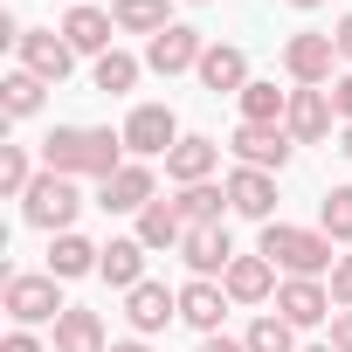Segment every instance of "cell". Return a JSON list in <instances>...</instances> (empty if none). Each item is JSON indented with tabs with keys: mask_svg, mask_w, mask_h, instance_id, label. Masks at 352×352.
I'll list each match as a JSON object with an SVG mask.
<instances>
[{
	"mask_svg": "<svg viewBox=\"0 0 352 352\" xmlns=\"http://www.w3.org/2000/svg\"><path fill=\"white\" fill-rule=\"evenodd\" d=\"M331 311H338V304H331V283H318V276H283V283H276V318H283V324L304 331V324H324Z\"/></svg>",
	"mask_w": 352,
	"mask_h": 352,
	"instance_id": "8",
	"label": "cell"
},
{
	"mask_svg": "<svg viewBox=\"0 0 352 352\" xmlns=\"http://www.w3.org/2000/svg\"><path fill=\"white\" fill-rule=\"evenodd\" d=\"M145 242L138 235H118V242H104V256H97V276L111 283V290H138L145 283Z\"/></svg>",
	"mask_w": 352,
	"mask_h": 352,
	"instance_id": "18",
	"label": "cell"
},
{
	"mask_svg": "<svg viewBox=\"0 0 352 352\" xmlns=\"http://www.w3.org/2000/svg\"><path fill=\"white\" fill-rule=\"evenodd\" d=\"M318 228H324L331 242H352V187H331V194L318 201Z\"/></svg>",
	"mask_w": 352,
	"mask_h": 352,
	"instance_id": "32",
	"label": "cell"
},
{
	"mask_svg": "<svg viewBox=\"0 0 352 352\" xmlns=\"http://www.w3.org/2000/svg\"><path fill=\"white\" fill-rule=\"evenodd\" d=\"M331 304H338V311H352V249L331 263Z\"/></svg>",
	"mask_w": 352,
	"mask_h": 352,
	"instance_id": "33",
	"label": "cell"
},
{
	"mask_svg": "<svg viewBox=\"0 0 352 352\" xmlns=\"http://www.w3.org/2000/svg\"><path fill=\"white\" fill-rule=\"evenodd\" d=\"M214 166H221V145L214 138H180L166 152V180L173 187H201V180H214Z\"/></svg>",
	"mask_w": 352,
	"mask_h": 352,
	"instance_id": "17",
	"label": "cell"
},
{
	"mask_svg": "<svg viewBox=\"0 0 352 352\" xmlns=\"http://www.w3.org/2000/svg\"><path fill=\"white\" fill-rule=\"evenodd\" d=\"M283 118H290V90H276V83L242 90V124H283Z\"/></svg>",
	"mask_w": 352,
	"mask_h": 352,
	"instance_id": "27",
	"label": "cell"
},
{
	"mask_svg": "<svg viewBox=\"0 0 352 352\" xmlns=\"http://www.w3.org/2000/svg\"><path fill=\"white\" fill-rule=\"evenodd\" d=\"M221 290H228V304H263V297H276V263L270 256H235Z\"/></svg>",
	"mask_w": 352,
	"mask_h": 352,
	"instance_id": "19",
	"label": "cell"
},
{
	"mask_svg": "<svg viewBox=\"0 0 352 352\" xmlns=\"http://www.w3.org/2000/svg\"><path fill=\"white\" fill-rule=\"evenodd\" d=\"M194 8H208V0H194Z\"/></svg>",
	"mask_w": 352,
	"mask_h": 352,
	"instance_id": "43",
	"label": "cell"
},
{
	"mask_svg": "<svg viewBox=\"0 0 352 352\" xmlns=\"http://www.w3.org/2000/svg\"><path fill=\"white\" fill-rule=\"evenodd\" d=\"M331 111L352 124V76H338V83H331Z\"/></svg>",
	"mask_w": 352,
	"mask_h": 352,
	"instance_id": "36",
	"label": "cell"
},
{
	"mask_svg": "<svg viewBox=\"0 0 352 352\" xmlns=\"http://www.w3.org/2000/svg\"><path fill=\"white\" fill-rule=\"evenodd\" d=\"M180 256H187V270L194 276H228V263H235V242H228V228L214 221V228H187V242H180Z\"/></svg>",
	"mask_w": 352,
	"mask_h": 352,
	"instance_id": "15",
	"label": "cell"
},
{
	"mask_svg": "<svg viewBox=\"0 0 352 352\" xmlns=\"http://www.w3.org/2000/svg\"><path fill=\"white\" fill-rule=\"evenodd\" d=\"M201 90H214V97H242L256 76H249V56L235 49V42H208V56H201Z\"/></svg>",
	"mask_w": 352,
	"mask_h": 352,
	"instance_id": "12",
	"label": "cell"
},
{
	"mask_svg": "<svg viewBox=\"0 0 352 352\" xmlns=\"http://www.w3.org/2000/svg\"><path fill=\"white\" fill-rule=\"evenodd\" d=\"M97 256H104V249H97V242H83V235L69 228V235H56V242H49V276H63V283H69V276H90V270H97Z\"/></svg>",
	"mask_w": 352,
	"mask_h": 352,
	"instance_id": "23",
	"label": "cell"
},
{
	"mask_svg": "<svg viewBox=\"0 0 352 352\" xmlns=\"http://www.w3.org/2000/svg\"><path fill=\"white\" fill-rule=\"evenodd\" d=\"M331 352H352V311H331Z\"/></svg>",
	"mask_w": 352,
	"mask_h": 352,
	"instance_id": "34",
	"label": "cell"
},
{
	"mask_svg": "<svg viewBox=\"0 0 352 352\" xmlns=\"http://www.w3.org/2000/svg\"><path fill=\"white\" fill-rule=\"evenodd\" d=\"M331 63H338V42H331V35H311V28H304V35L283 42V69H290L297 90H324V83H331Z\"/></svg>",
	"mask_w": 352,
	"mask_h": 352,
	"instance_id": "6",
	"label": "cell"
},
{
	"mask_svg": "<svg viewBox=\"0 0 352 352\" xmlns=\"http://www.w3.org/2000/svg\"><path fill=\"white\" fill-rule=\"evenodd\" d=\"M331 42H338V56H345V63H352V14H345V21H338V28H331Z\"/></svg>",
	"mask_w": 352,
	"mask_h": 352,
	"instance_id": "38",
	"label": "cell"
},
{
	"mask_svg": "<svg viewBox=\"0 0 352 352\" xmlns=\"http://www.w3.org/2000/svg\"><path fill=\"white\" fill-rule=\"evenodd\" d=\"M76 214H83L76 180H63V173H49V166H42V180L21 194V221H28V228H42V235H69V228H76Z\"/></svg>",
	"mask_w": 352,
	"mask_h": 352,
	"instance_id": "3",
	"label": "cell"
},
{
	"mask_svg": "<svg viewBox=\"0 0 352 352\" xmlns=\"http://www.w3.org/2000/svg\"><path fill=\"white\" fill-rule=\"evenodd\" d=\"M338 152H345V159H352V124H338Z\"/></svg>",
	"mask_w": 352,
	"mask_h": 352,
	"instance_id": "40",
	"label": "cell"
},
{
	"mask_svg": "<svg viewBox=\"0 0 352 352\" xmlns=\"http://www.w3.org/2000/svg\"><path fill=\"white\" fill-rule=\"evenodd\" d=\"M290 131L283 124H235V138H228V152L242 159V166H256V173H283L290 166Z\"/></svg>",
	"mask_w": 352,
	"mask_h": 352,
	"instance_id": "7",
	"label": "cell"
},
{
	"mask_svg": "<svg viewBox=\"0 0 352 352\" xmlns=\"http://www.w3.org/2000/svg\"><path fill=\"white\" fill-rule=\"evenodd\" d=\"M173 145H180V118H173L166 104H138V111L124 118V152H131V159L152 166V159H166Z\"/></svg>",
	"mask_w": 352,
	"mask_h": 352,
	"instance_id": "5",
	"label": "cell"
},
{
	"mask_svg": "<svg viewBox=\"0 0 352 352\" xmlns=\"http://www.w3.org/2000/svg\"><path fill=\"white\" fill-rule=\"evenodd\" d=\"M138 242H145V249H180V242H187L180 208H173V201H152V208L138 214Z\"/></svg>",
	"mask_w": 352,
	"mask_h": 352,
	"instance_id": "24",
	"label": "cell"
},
{
	"mask_svg": "<svg viewBox=\"0 0 352 352\" xmlns=\"http://www.w3.org/2000/svg\"><path fill=\"white\" fill-rule=\"evenodd\" d=\"M249 352H304V345H297V324H283L276 311H263L249 324Z\"/></svg>",
	"mask_w": 352,
	"mask_h": 352,
	"instance_id": "30",
	"label": "cell"
},
{
	"mask_svg": "<svg viewBox=\"0 0 352 352\" xmlns=\"http://www.w3.org/2000/svg\"><path fill=\"white\" fill-rule=\"evenodd\" d=\"M138 69H145L138 56H124V49H111V56H97V69H90V83H97L104 97H124V90L138 83Z\"/></svg>",
	"mask_w": 352,
	"mask_h": 352,
	"instance_id": "29",
	"label": "cell"
},
{
	"mask_svg": "<svg viewBox=\"0 0 352 352\" xmlns=\"http://www.w3.org/2000/svg\"><path fill=\"white\" fill-rule=\"evenodd\" d=\"M0 352H42V338H35V331H21V324H14V331H8V338H0Z\"/></svg>",
	"mask_w": 352,
	"mask_h": 352,
	"instance_id": "35",
	"label": "cell"
},
{
	"mask_svg": "<svg viewBox=\"0 0 352 352\" xmlns=\"http://www.w3.org/2000/svg\"><path fill=\"white\" fill-rule=\"evenodd\" d=\"M201 56H208V35L187 28V21H173L166 35H152L145 69H159V76H187V69H201Z\"/></svg>",
	"mask_w": 352,
	"mask_h": 352,
	"instance_id": "9",
	"label": "cell"
},
{
	"mask_svg": "<svg viewBox=\"0 0 352 352\" xmlns=\"http://www.w3.org/2000/svg\"><path fill=\"white\" fill-rule=\"evenodd\" d=\"M21 69L42 76V83H63V76L76 69L69 35H63V28H28V35H21Z\"/></svg>",
	"mask_w": 352,
	"mask_h": 352,
	"instance_id": "11",
	"label": "cell"
},
{
	"mask_svg": "<svg viewBox=\"0 0 352 352\" xmlns=\"http://www.w3.org/2000/svg\"><path fill=\"white\" fill-rule=\"evenodd\" d=\"M152 201H159V194H152V166H145V159H124L111 180L97 187V208H104V214H145Z\"/></svg>",
	"mask_w": 352,
	"mask_h": 352,
	"instance_id": "10",
	"label": "cell"
},
{
	"mask_svg": "<svg viewBox=\"0 0 352 352\" xmlns=\"http://www.w3.org/2000/svg\"><path fill=\"white\" fill-rule=\"evenodd\" d=\"M56 283H63V276H49V270H42V276L14 270V276H8V297H0V304H8V318H14L21 331H35V324H56V318L69 311Z\"/></svg>",
	"mask_w": 352,
	"mask_h": 352,
	"instance_id": "4",
	"label": "cell"
},
{
	"mask_svg": "<svg viewBox=\"0 0 352 352\" xmlns=\"http://www.w3.org/2000/svg\"><path fill=\"white\" fill-rule=\"evenodd\" d=\"M201 352H249V338H221V331H214V338H208Z\"/></svg>",
	"mask_w": 352,
	"mask_h": 352,
	"instance_id": "37",
	"label": "cell"
},
{
	"mask_svg": "<svg viewBox=\"0 0 352 352\" xmlns=\"http://www.w3.org/2000/svg\"><path fill=\"white\" fill-rule=\"evenodd\" d=\"M331 90H290V118H283V131L297 138V145H318V138H331Z\"/></svg>",
	"mask_w": 352,
	"mask_h": 352,
	"instance_id": "14",
	"label": "cell"
},
{
	"mask_svg": "<svg viewBox=\"0 0 352 352\" xmlns=\"http://www.w3.org/2000/svg\"><path fill=\"white\" fill-rule=\"evenodd\" d=\"M124 318H131L138 338H152V331H166L173 318H180V290H166V283H138V290H124Z\"/></svg>",
	"mask_w": 352,
	"mask_h": 352,
	"instance_id": "13",
	"label": "cell"
},
{
	"mask_svg": "<svg viewBox=\"0 0 352 352\" xmlns=\"http://www.w3.org/2000/svg\"><path fill=\"white\" fill-rule=\"evenodd\" d=\"M111 21L131 28V35H166V0H111Z\"/></svg>",
	"mask_w": 352,
	"mask_h": 352,
	"instance_id": "28",
	"label": "cell"
},
{
	"mask_svg": "<svg viewBox=\"0 0 352 352\" xmlns=\"http://www.w3.org/2000/svg\"><path fill=\"white\" fill-rule=\"evenodd\" d=\"M304 352H331V345H304Z\"/></svg>",
	"mask_w": 352,
	"mask_h": 352,
	"instance_id": "42",
	"label": "cell"
},
{
	"mask_svg": "<svg viewBox=\"0 0 352 352\" xmlns=\"http://www.w3.org/2000/svg\"><path fill=\"white\" fill-rule=\"evenodd\" d=\"M221 311H228V290H221V283L194 276V283L180 290V318H187L194 331H208V338H214V331H221Z\"/></svg>",
	"mask_w": 352,
	"mask_h": 352,
	"instance_id": "21",
	"label": "cell"
},
{
	"mask_svg": "<svg viewBox=\"0 0 352 352\" xmlns=\"http://www.w3.org/2000/svg\"><path fill=\"white\" fill-rule=\"evenodd\" d=\"M173 208H180V221H187V228H214V221H221V208H228V187H214V180L180 187V201H173Z\"/></svg>",
	"mask_w": 352,
	"mask_h": 352,
	"instance_id": "25",
	"label": "cell"
},
{
	"mask_svg": "<svg viewBox=\"0 0 352 352\" xmlns=\"http://www.w3.org/2000/svg\"><path fill=\"white\" fill-rule=\"evenodd\" d=\"M256 256H270L283 276H331V235L324 228H290V221H263Z\"/></svg>",
	"mask_w": 352,
	"mask_h": 352,
	"instance_id": "2",
	"label": "cell"
},
{
	"mask_svg": "<svg viewBox=\"0 0 352 352\" xmlns=\"http://www.w3.org/2000/svg\"><path fill=\"white\" fill-rule=\"evenodd\" d=\"M35 180H42V173H35V159H28V145H0V187H8V194L21 201V194H28Z\"/></svg>",
	"mask_w": 352,
	"mask_h": 352,
	"instance_id": "31",
	"label": "cell"
},
{
	"mask_svg": "<svg viewBox=\"0 0 352 352\" xmlns=\"http://www.w3.org/2000/svg\"><path fill=\"white\" fill-rule=\"evenodd\" d=\"M42 166L63 173V180H111V173L124 166V131L111 124H56L42 138Z\"/></svg>",
	"mask_w": 352,
	"mask_h": 352,
	"instance_id": "1",
	"label": "cell"
},
{
	"mask_svg": "<svg viewBox=\"0 0 352 352\" xmlns=\"http://www.w3.org/2000/svg\"><path fill=\"white\" fill-rule=\"evenodd\" d=\"M111 352H152V345H145V338H118Z\"/></svg>",
	"mask_w": 352,
	"mask_h": 352,
	"instance_id": "39",
	"label": "cell"
},
{
	"mask_svg": "<svg viewBox=\"0 0 352 352\" xmlns=\"http://www.w3.org/2000/svg\"><path fill=\"white\" fill-rule=\"evenodd\" d=\"M228 208L249 214V221H270V214H276V173L235 166V173H228Z\"/></svg>",
	"mask_w": 352,
	"mask_h": 352,
	"instance_id": "16",
	"label": "cell"
},
{
	"mask_svg": "<svg viewBox=\"0 0 352 352\" xmlns=\"http://www.w3.org/2000/svg\"><path fill=\"white\" fill-rule=\"evenodd\" d=\"M42 97H49V83H42V76H28V69H14L8 83H0V111H8L14 124H21V118H35V111H42Z\"/></svg>",
	"mask_w": 352,
	"mask_h": 352,
	"instance_id": "26",
	"label": "cell"
},
{
	"mask_svg": "<svg viewBox=\"0 0 352 352\" xmlns=\"http://www.w3.org/2000/svg\"><path fill=\"white\" fill-rule=\"evenodd\" d=\"M290 8H324V0H290Z\"/></svg>",
	"mask_w": 352,
	"mask_h": 352,
	"instance_id": "41",
	"label": "cell"
},
{
	"mask_svg": "<svg viewBox=\"0 0 352 352\" xmlns=\"http://www.w3.org/2000/svg\"><path fill=\"white\" fill-rule=\"evenodd\" d=\"M56 352H111L104 318H97V311H83V304H69V311L56 318Z\"/></svg>",
	"mask_w": 352,
	"mask_h": 352,
	"instance_id": "22",
	"label": "cell"
},
{
	"mask_svg": "<svg viewBox=\"0 0 352 352\" xmlns=\"http://www.w3.org/2000/svg\"><path fill=\"white\" fill-rule=\"evenodd\" d=\"M111 28H118V21H111L104 8H69V14H63V35H69L76 56H111Z\"/></svg>",
	"mask_w": 352,
	"mask_h": 352,
	"instance_id": "20",
	"label": "cell"
}]
</instances>
